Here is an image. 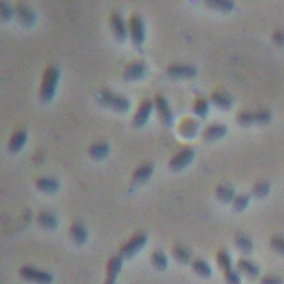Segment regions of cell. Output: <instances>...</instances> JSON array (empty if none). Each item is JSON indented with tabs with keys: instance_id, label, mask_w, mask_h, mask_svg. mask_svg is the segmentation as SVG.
I'll return each instance as SVG.
<instances>
[{
	"instance_id": "cell-1",
	"label": "cell",
	"mask_w": 284,
	"mask_h": 284,
	"mask_svg": "<svg viewBox=\"0 0 284 284\" xmlns=\"http://www.w3.org/2000/svg\"><path fill=\"white\" fill-rule=\"evenodd\" d=\"M59 78L60 70L56 66H49L43 71L39 91L40 99L43 102H49L53 100L56 94L58 83H59Z\"/></svg>"
},
{
	"instance_id": "cell-2",
	"label": "cell",
	"mask_w": 284,
	"mask_h": 284,
	"mask_svg": "<svg viewBox=\"0 0 284 284\" xmlns=\"http://www.w3.org/2000/svg\"><path fill=\"white\" fill-rule=\"evenodd\" d=\"M97 100L101 106L117 112H126L130 109V100L127 97L114 93L109 90H103L97 96Z\"/></svg>"
},
{
	"instance_id": "cell-3",
	"label": "cell",
	"mask_w": 284,
	"mask_h": 284,
	"mask_svg": "<svg viewBox=\"0 0 284 284\" xmlns=\"http://www.w3.org/2000/svg\"><path fill=\"white\" fill-rule=\"evenodd\" d=\"M218 266L222 270L227 284H241V276L232 266V257L225 249H221L217 253Z\"/></svg>"
},
{
	"instance_id": "cell-4",
	"label": "cell",
	"mask_w": 284,
	"mask_h": 284,
	"mask_svg": "<svg viewBox=\"0 0 284 284\" xmlns=\"http://www.w3.org/2000/svg\"><path fill=\"white\" fill-rule=\"evenodd\" d=\"M19 274L23 280L35 284H51L54 282V275L40 269L30 266H23L19 269Z\"/></svg>"
},
{
	"instance_id": "cell-5",
	"label": "cell",
	"mask_w": 284,
	"mask_h": 284,
	"mask_svg": "<svg viewBox=\"0 0 284 284\" xmlns=\"http://www.w3.org/2000/svg\"><path fill=\"white\" fill-rule=\"evenodd\" d=\"M148 242V236L146 233H137L134 234L132 238L129 239V240L122 244L119 250V254L126 259L129 257H132L133 255L137 254L140 250L144 249L146 247V244Z\"/></svg>"
},
{
	"instance_id": "cell-6",
	"label": "cell",
	"mask_w": 284,
	"mask_h": 284,
	"mask_svg": "<svg viewBox=\"0 0 284 284\" xmlns=\"http://www.w3.org/2000/svg\"><path fill=\"white\" fill-rule=\"evenodd\" d=\"M128 28L132 43L135 47H141L146 39V27L144 19L138 15H132L129 19Z\"/></svg>"
},
{
	"instance_id": "cell-7",
	"label": "cell",
	"mask_w": 284,
	"mask_h": 284,
	"mask_svg": "<svg viewBox=\"0 0 284 284\" xmlns=\"http://www.w3.org/2000/svg\"><path fill=\"white\" fill-rule=\"evenodd\" d=\"M193 159H195V150L190 147L183 148L171 158L169 168L172 171H181L192 162Z\"/></svg>"
},
{
	"instance_id": "cell-8",
	"label": "cell",
	"mask_w": 284,
	"mask_h": 284,
	"mask_svg": "<svg viewBox=\"0 0 284 284\" xmlns=\"http://www.w3.org/2000/svg\"><path fill=\"white\" fill-rule=\"evenodd\" d=\"M154 108L158 112L159 119L167 127H171L173 124V113L169 106V102L162 94H157L153 100Z\"/></svg>"
},
{
	"instance_id": "cell-9",
	"label": "cell",
	"mask_w": 284,
	"mask_h": 284,
	"mask_svg": "<svg viewBox=\"0 0 284 284\" xmlns=\"http://www.w3.org/2000/svg\"><path fill=\"white\" fill-rule=\"evenodd\" d=\"M122 266H124V257L120 254L111 256L107 262L106 280L103 284H115V280L121 272Z\"/></svg>"
},
{
	"instance_id": "cell-10",
	"label": "cell",
	"mask_w": 284,
	"mask_h": 284,
	"mask_svg": "<svg viewBox=\"0 0 284 284\" xmlns=\"http://www.w3.org/2000/svg\"><path fill=\"white\" fill-rule=\"evenodd\" d=\"M148 73V67L145 62L134 61L129 63L124 70V79L126 81H137L145 78Z\"/></svg>"
},
{
	"instance_id": "cell-11",
	"label": "cell",
	"mask_w": 284,
	"mask_h": 284,
	"mask_svg": "<svg viewBox=\"0 0 284 284\" xmlns=\"http://www.w3.org/2000/svg\"><path fill=\"white\" fill-rule=\"evenodd\" d=\"M110 26L112 34L115 39L118 41H124L127 39L128 34H129V28L124 20V18L119 14V12L114 11L110 17Z\"/></svg>"
},
{
	"instance_id": "cell-12",
	"label": "cell",
	"mask_w": 284,
	"mask_h": 284,
	"mask_svg": "<svg viewBox=\"0 0 284 284\" xmlns=\"http://www.w3.org/2000/svg\"><path fill=\"white\" fill-rule=\"evenodd\" d=\"M154 108V102L149 100V99H146L140 103V106L138 108L137 112H135L134 117H133V126L140 128V127H144L148 120L150 118V114L153 110Z\"/></svg>"
},
{
	"instance_id": "cell-13",
	"label": "cell",
	"mask_w": 284,
	"mask_h": 284,
	"mask_svg": "<svg viewBox=\"0 0 284 284\" xmlns=\"http://www.w3.org/2000/svg\"><path fill=\"white\" fill-rule=\"evenodd\" d=\"M15 16L20 23H22L26 27H31L32 25L36 21V14L35 11L32 10L28 5L19 3L17 4L15 7Z\"/></svg>"
},
{
	"instance_id": "cell-14",
	"label": "cell",
	"mask_w": 284,
	"mask_h": 284,
	"mask_svg": "<svg viewBox=\"0 0 284 284\" xmlns=\"http://www.w3.org/2000/svg\"><path fill=\"white\" fill-rule=\"evenodd\" d=\"M167 73L174 78H192L197 75V68L190 64H171Z\"/></svg>"
},
{
	"instance_id": "cell-15",
	"label": "cell",
	"mask_w": 284,
	"mask_h": 284,
	"mask_svg": "<svg viewBox=\"0 0 284 284\" xmlns=\"http://www.w3.org/2000/svg\"><path fill=\"white\" fill-rule=\"evenodd\" d=\"M211 101L213 105H216L218 108L222 110H229L233 106V98L230 93L223 90H217V91L211 93Z\"/></svg>"
},
{
	"instance_id": "cell-16",
	"label": "cell",
	"mask_w": 284,
	"mask_h": 284,
	"mask_svg": "<svg viewBox=\"0 0 284 284\" xmlns=\"http://www.w3.org/2000/svg\"><path fill=\"white\" fill-rule=\"evenodd\" d=\"M236 271L250 279H256L260 275V268L252 261L247 259H239L236 263Z\"/></svg>"
},
{
	"instance_id": "cell-17",
	"label": "cell",
	"mask_w": 284,
	"mask_h": 284,
	"mask_svg": "<svg viewBox=\"0 0 284 284\" xmlns=\"http://www.w3.org/2000/svg\"><path fill=\"white\" fill-rule=\"evenodd\" d=\"M27 139H28V134L25 130L16 131L11 135V138L8 142V150L11 153H18L19 151H21V149L26 145V142H27Z\"/></svg>"
},
{
	"instance_id": "cell-18",
	"label": "cell",
	"mask_w": 284,
	"mask_h": 284,
	"mask_svg": "<svg viewBox=\"0 0 284 284\" xmlns=\"http://www.w3.org/2000/svg\"><path fill=\"white\" fill-rule=\"evenodd\" d=\"M228 132V128L222 124H215L211 125L205 129L203 133V138L206 141H216L223 138Z\"/></svg>"
},
{
	"instance_id": "cell-19",
	"label": "cell",
	"mask_w": 284,
	"mask_h": 284,
	"mask_svg": "<svg viewBox=\"0 0 284 284\" xmlns=\"http://www.w3.org/2000/svg\"><path fill=\"white\" fill-rule=\"evenodd\" d=\"M37 221L41 228L46 230H55L58 227V223H59L57 216L54 215L53 212L48 211L40 212L37 217Z\"/></svg>"
},
{
	"instance_id": "cell-20",
	"label": "cell",
	"mask_w": 284,
	"mask_h": 284,
	"mask_svg": "<svg viewBox=\"0 0 284 284\" xmlns=\"http://www.w3.org/2000/svg\"><path fill=\"white\" fill-rule=\"evenodd\" d=\"M70 236L77 244L82 245L88 240V231L85 225L76 222L70 227Z\"/></svg>"
},
{
	"instance_id": "cell-21",
	"label": "cell",
	"mask_w": 284,
	"mask_h": 284,
	"mask_svg": "<svg viewBox=\"0 0 284 284\" xmlns=\"http://www.w3.org/2000/svg\"><path fill=\"white\" fill-rule=\"evenodd\" d=\"M153 165L151 163H145L138 167L133 172V181L138 183H145L148 180H150L153 174Z\"/></svg>"
},
{
	"instance_id": "cell-22",
	"label": "cell",
	"mask_w": 284,
	"mask_h": 284,
	"mask_svg": "<svg viewBox=\"0 0 284 284\" xmlns=\"http://www.w3.org/2000/svg\"><path fill=\"white\" fill-rule=\"evenodd\" d=\"M36 188L43 193H54L59 189L60 183L57 179L39 178L36 180Z\"/></svg>"
},
{
	"instance_id": "cell-23",
	"label": "cell",
	"mask_w": 284,
	"mask_h": 284,
	"mask_svg": "<svg viewBox=\"0 0 284 284\" xmlns=\"http://www.w3.org/2000/svg\"><path fill=\"white\" fill-rule=\"evenodd\" d=\"M171 253H172L173 259L179 263L188 264L191 262L192 253L190 252L189 249H186L185 247H183V245H180V244L174 245Z\"/></svg>"
},
{
	"instance_id": "cell-24",
	"label": "cell",
	"mask_w": 284,
	"mask_h": 284,
	"mask_svg": "<svg viewBox=\"0 0 284 284\" xmlns=\"http://www.w3.org/2000/svg\"><path fill=\"white\" fill-rule=\"evenodd\" d=\"M191 268L192 271L199 276L208 279L212 275V269L209 266V263L202 260V259H196L191 262Z\"/></svg>"
},
{
	"instance_id": "cell-25",
	"label": "cell",
	"mask_w": 284,
	"mask_h": 284,
	"mask_svg": "<svg viewBox=\"0 0 284 284\" xmlns=\"http://www.w3.org/2000/svg\"><path fill=\"white\" fill-rule=\"evenodd\" d=\"M234 244L239 251L244 254H250L253 251V242L251 239L243 233H239L234 238Z\"/></svg>"
},
{
	"instance_id": "cell-26",
	"label": "cell",
	"mask_w": 284,
	"mask_h": 284,
	"mask_svg": "<svg viewBox=\"0 0 284 284\" xmlns=\"http://www.w3.org/2000/svg\"><path fill=\"white\" fill-rule=\"evenodd\" d=\"M109 151H110V147H109L107 142H98V144H94L89 148L90 157L96 160L106 158L109 154Z\"/></svg>"
},
{
	"instance_id": "cell-27",
	"label": "cell",
	"mask_w": 284,
	"mask_h": 284,
	"mask_svg": "<svg viewBox=\"0 0 284 284\" xmlns=\"http://www.w3.org/2000/svg\"><path fill=\"white\" fill-rule=\"evenodd\" d=\"M216 196L221 202L229 203L233 202L235 196V191L230 185H219L216 189Z\"/></svg>"
},
{
	"instance_id": "cell-28",
	"label": "cell",
	"mask_w": 284,
	"mask_h": 284,
	"mask_svg": "<svg viewBox=\"0 0 284 284\" xmlns=\"http://www.w3.org/2000/svg\"><path fill=\"white\" fill-rule=\"evenodd\" d=\"M151 263L158 271H164L168 268V257L163 251L157 250L151 254Z\"/></svg>"
},
{
	"instance_id": "cell-29",
	"label": "cell",
	"mask_w": 284,
	"mask_h": 284,
	"mask_svg": "<svg viewBox=\"0 0 284 284\" xmlns=\"http://www.w3.org/2000/svg\"><path fill=\"white\" fill-rule=\"evenodd\" d=\"M205 5L212 9L223 12H229L234 8V3L230 2V0H208L205 2Z\"/></svg>"
},
{
	"instance_id": "cell-30",
	"label": "cell",
	"mask_w": 284,
	"mask_h": 284,
	"mask_svg": "<svg viewBox=\"0 0 284 284\" xmlns=\"http://www.w3.org/2000/svg\"><path fill=\"white\" fill-rule=\"evenodd\" d=\"M198 127V122L193 120H186L185 124H182L181 127H180V134L185 138H191L197 134Z\"/></svg>"
},
{
	"instance_id": "cell-31",
	"label": "cell",
	"mask_w": 284,
	"mask_h": 284,
	"mask_svg": "<svg viewBox=\"0 0 284 284\" xmlns=\"http://www.w3.org/2000/svg\"><path fill=\"white\" fill-rule=\"evenodd\" d=\"M209 101L206 99H198L195 105H193V112H195L198 117L205 118L206 114L209 112Z\"/></svg>"
},
{
	"instance_id": "cell-32",
	"label": "cell",
	"mask_w": 284,
	"mask_h": 284,
	"mask_svg": "<svg viewBox=\"0 0 284 284\" xmlns=\"http://www.w3.org/2000/svg\"><path fill=\"white\" fill-rule=\"evenodd\" d=\"M253 119L254 124H260L264 125L268 124L272 119V113L268 109H260V110L253 111Z\"/></svg>"
},
{
	"instance_id": "cell-33",
	"label": "cell",
	"mask_w": 284,
	"mask_h": 284,
	"mask_svg": "<svg viewBox=\"0 0 284 284\" xmlns=\"http://www.w3.org/2000/svg\"><path fill=\"white\" fill-rule=\"evenodd\" d=\"M271 190V184L269 182L262 181L257 182L252 189V195L256 198H263L269 195V192Z\"/></svg>"
},
{
	"instance_id": "cell-34",
	"label": "cell",
	"mask_w": 284,
	"mask_h": 284,
	"mask_svg": "<svg viewBox=\"0 0 284 284\" xmlns=\"http://www.w3.org/2000/svg\"><path fill=\"white\" fill-rule=\"evenodd\" d=\"M233 209L238 212H241L244 209H247V206L250 203V196L249 195H240L236 196L233 200Z\"/></svg>"
},
{
	"instance_id": "cell-35",
	"label": "cell",
	"mask_w": 284,
	"mask_h": 284,
	"mask_svg": "<svg viewBox=\"0 0 284 284\" xmlns=\"http://www.w3.org/2000/svg\"><path fill=\"white\" fill-rule=\"evenodd\" d=\"M14 16H15L14 8L10 7L7 3H5V2L0 3V17H2V20L8 21Z\"/></svg>"
},
{
	"instance_id": "cell-36",
	"label": "cell",
	"mask_w": 284,
	"mask_h": 284,
	"mask_svg": "<svg viewBox=\"0 0 284 284\" xmlns=\"http://www.w3.org/2000/svg\"><path fill=\"white\" fill-rule=\"evenodd\" d=\"M236 122L241 126H251L254 124L253 111H244L238 114Z\"/></svg>"
},
{
	"instance_id": "cell-37",
	"label": "cell",
	"mask_w": 284,
	"mask_h": 284,
	"mask_svg": "<svg viewBox=\"0 0 284 284\" xmlns=\"http://www.w3.org/2000/svg\"><path fill=\"white\" fill-rule=\"evenodd\" d=\"M271 248H272L274 251H276L277 253H280L282 255H284V238L281 235H274L272 236L270 241Z\"/></svg>"
},
{
	"instance_id": "cell-38",
	"label": "cell",
	"mask_w": 284,
	"mask_h": 284,
	"mask_svg": "<svg viewBox=\"0 0 284 284\" xmlns=\"http://www.w3.org/2000/svg\"><path fill=\"white\" fill-rule=\"evenodd\" d=\"M260 284H284V283H283V280L279 276L266 275L261 279Z\"/></svg>"
},
{
	"instance_id": "cell-39",
	"label": "cell",
	"mask_w": 284,
	"mask_h": 284,
	"mask_svg": "<svg viewBox=\"0 0 284 284\" xmlns=\"http://www.w3.org/2000/svg\"><path fill=\"white\" fill-rule=\"evenodd\" d=\"M274 40L276 43H279V44H281V46H283L284 44V32L277 31L276 34H274Z\"/></svg>"
}]
</instances>
